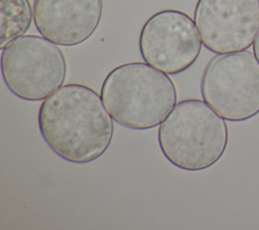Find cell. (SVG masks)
Here are the masks:
<instances>
[{"label": "cell", "mask_w": 259, "mask_h": 230, "mask_svg": "<svg viewBox=\"0 0 259 230\" xmlns=\"http://www.w3.org/2000/svg\"><path fill=\"white\" fill-rule=\"evenodd\" d=\"M112 117L91 87L69 83L47 97L38 128L47 145L69 162L84 164L102 156L112 141Z\"/></svg>", "instance_id": "6da1fadb"}, {"label": "cell", "mask_w": 259, "mask_h": 230, "mask_svg": "<svg viewBox=\"0 0 259 230\" xmlns=\"http://www.w3.org/2000/svg\"><path fill=\"white\" fill-rule=\"evenodd\" d=\"M100 96L112 119L134 130L160 126L177 104L173 81L146 62L112 69L103 80Z\"/></svg>", "instance_id": "7a4b0ae2"}, {"label": "cell", "mask_w": 259, "mask_h": 230, "mask_svg": "<svg viewBox=\"0 0 259 230\" xmlns=\"http://www.w3.org/2000/svg\"><path fill=\"white\" fill-rule=\"evenodd\" d=\"M228 141L225 119L197 98L179 101L158 130V142L165 158L188 171L215 164L224 155Z\"/></svg>", "instance_id": "3957f363"}, {"label": "cell", "mask_w": 259, "mask_h": 230, "mask_svg": "<svg viewBox=\"0 0 259 230\" xmlns=\"http://www.w3.org/2000/svg\"><path fill=\"white\" fill-rule=\"evenodd\" d=\"M1 73L15 96L39 101L63 86L67 63L57 44L42 35L23 34L2 50Z\"/></svg>", "instance_id": "277c9868"}, {"label": "cell", "mask_w": 259, "mask_h": 230, "mask_svg": "<svg viewBox=\"0 0 259 230\" xmlns=\"http://www.w3.org/2000/svg\"><path fill=\"white\" fill-rule=\"evenodd\" d=\"M200 92L227 121L254 118L259 113V62L249 51L218 54L203 69Z\"/></svg>", "instance_id": "5b68a950"}, {"label": "cell", "mask_w": 259, "mask_h": 230, "mask_svg": "<svg viewBox=\"0 0 259 230\" xmlns=\"http://www.w3.org/2000/svg\"><path fill=\"white\" fill-rule=\"evenodd\" d=\"M201 47L202 41L195 21L188 14L175 9L154 13L144 23L139 37L143 60L169 75L191 67Z\"/></svg>", "instance_id": "8992f818"}, {"label": "cell", "mask_w": 259, "mask_h": 230, "mask_svg": "<svg viewBox=\"0 0 259 230\" xmlns=\"http://www.w3.org/2000/svg\"><path fill=\"white\" fill-rule=\"evenodd\" d=\"M194 21L208 51H246L259 30V0H198Z\"/></svg>", "instance_id": "52a82bcc"}, {"label": "cell", "mask_w": 259, "mask_h": 230, "mask_svg": "<svg viewBox=\"0 0 259 230\" xmlns=\"http://www.w3.org/2000/svg\"><path fill=\"white\" fill-rule=\"evenodd\" d=\"M102 0H34L33 20L38 32L58 46L73 47L97 29Z\"/></svg>", "instance_id": "ba28073f"}, {"label": "cell", "mask_w": 259, "mask_h": 230, "mask_svg": "<svg viewBox=\"0 0 259 230\" xmlns=\"http://www.w3.org/2000/svg\"><path fill=\"white\" fill-rule=\"evenodd\" d=\"M31 22L29 0H0V49L23 35Z\"/></svg>", "instance_id": "9c48e42d"}, {"label": "cell", "mask_w": 259, "mask_h": 230, "mask_svg": "<svg viewBox=\"0 0 259 230\" xmlns=\"http://www.w3.org/2000/svg\"><path fill=\"white\" fill-rule=\"evenodd\" d=\"M253 53L257 61L259 62V30L255 36V41L253 43Z\"/></svg>", "instance_id": "30bf717a"}]
</instances>
